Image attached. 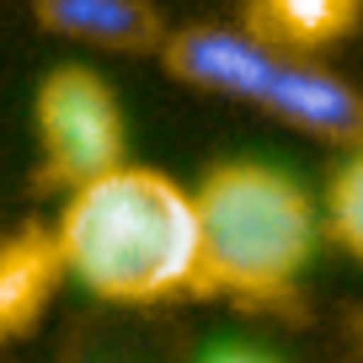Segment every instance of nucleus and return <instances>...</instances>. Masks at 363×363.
<instances>
[{
	"mask_svg": "<svg viewBox=\"0 0 363 363\" xmlns=\"http://www.w3.org/2000/svg\"><path fill=\"white\" fill-rule=\"evenodd\" d=\"M54 246L69 284L107 305H166L198 294L193 187L145 160L65 193Z\"/></svg>",
	"mask_w": 363,
	"mask_h": 363,
	"instance_id": "nucleus-1",
	"label": "nucleus"
},
{
	"mask_svg": "<svg viewBox=\"0 0 363 363\" xmlns=\"http://www.w3.org/2000/svg\"><path fill=\"white\" fill-rule=\"evenodd\" d=\"M198 294L246 305L289 299L320 246V203L305 182L267 160H219L193 187Z\"/></svg>",
	"mask_w": 363,
	"mask_h": 363,
	"instance_id": "nucleus-2",
	"label": "nucleus"
},
{
	"mask_svg": "<svg viewBox=\"0 0 363 363\" xmlns=\"http://www.w3.org/2000/svg\"><path fill=\"white\" fill-rule=\"evenodd\" d=\"M160 65L177 86L262 107L284 128L310 134L320 145H337V150L363 145V91L352 80H342L337 69L315 65V59L251 38L246 27H225V22L171 27Z\"/></svg>",
	"mask_w": 363,
	"mask_h": 363,
	"instance_id": "nucleus-3",
	"label": "nucleus"
},
{
	"mask_svg": "<svg viewBox=\"0 0 363 363\" xmlns=\"http://www.w3.org/2000/svg\"><path fill=\"white\" fill-rule=\"evenodd\" d=\"M33 134H38V182L54 193H75V187L134 160L123 102L91 65H54L38 80Z\"/></svg>",
	"mask_w": 363,
	"mask_h": 363,
	"instance_id": "nucleus-4",
	"label": "nucleus"
},
{
	"mask_svg": "<svg viewBox=\"0 0 363 363\" xmlns=\"http://www.w3.org/2000/svg\"><path fill=\"white\" fill-rule=\"evenodd\" d=\"M43 33L96 54H155L166 48L171 27L155 0H33Z\"/></svg>",
	"mask_w": 363,
	"mask_h": 363,
	"instance_id": "nucleus-5",
	"label": "nucleus"
},
{
	"mask_svg": "<svg viewBox=\"0 0 363 363\" xmlns=\"http://www.w3.org/2000/svg\"><path fill=\"white\" fill-rule=\"evenodd\" d=\"M65 284V262L54 246V225H22L0 235V347L27 337Z\"/></svg>",
	"mask_w": 363,
	"mask_h": 363,
	"instance_id": "nucleus-6",
	"label": "nucleus"
},
{
	"mask_svg": "<svg viewBox=\"0 0 363 363\" xmlns=\"http://www.w3.org/2000/svg\"><path fill=\"white\" fill-rule=\"evenodd\" d=\"M358 11H363V0H246L240 27L272 48L315 59L320 48H331L337 38L352 33Z\"/></svg>",
	"mask_w": 363,
	"mask_h": 363,
	"instance_id": "nucleus-7",
	"label": "nucleus"
},
{
	"mask_svg": "<svg viewBox=\"0 0 363 363\" xmlns=\"http://www.w3.org/2000/svg\"><path fill=\"white\" fill-rule=\"evenodd\" d=\"M320 230H326L331 246L363 262V145L342 150V166L331 171L326 198H320Z\"/></svg>",
	"mask_w": 363,
	"mask_h": 363,
	"instance_id": "nucleus-8",
	"label": "nucleus"
},
{
	"mask_svg": "<svg viewBox=\"0 0 363 363\" xmlns=\"http://www.w3.org/2000/svg\"><path fill=\"white\" fill-rule=\"evenodd\" d=\"M208 363H278V358H267V352H251V347H225V352H214Z\"/></svg>",
	"mask_w": 363,
	"mask_h": 363,
	"instance_id": "nucleus-9",
	"label": "nucleus"
},
{
	"mask_svg": "<svg viewBox=\"0 0 363 363\" xmlns=\"http://www.w3.org/2000/svg\"><path fill=\"white\" fill-rule=\"evenodd\" d=\"M0 235H6V230H0Z\"/></svg>",
	"mask_w": 363,
	"mask_h": 363,
	"instance_id": "nucleus-10",
	"label": "nucleus"
}]
</instances>
